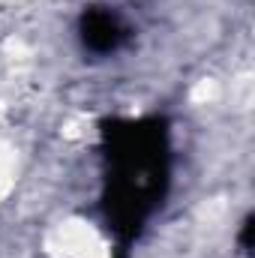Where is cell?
<instances>
[{"mask_svg": "<svg viewBox=\"0 0 255 258\" xmlns=\"http://www.w3.org/2000/svg\"><path fill=\"white\" fill-rule=\"evenodd\" d=\"M48 255L51 258H111L105 237L81 219H66L48 234Z\"/></svg>", "mask_w": 255, "mask_h": 258, "instance_id": "obj_1", "label": "cell"}, {"mask_svg": "<svg viewBox=\"0 0 255 258\" xmlns=\"http://www.w3.org/2000/svg\"><path fill=\"white\" fill-rule=\"evenodd\" d=\"M12 180H15V153L0 138V198L12 189Z\"/></svg>", "mask_w": 255, "mask_h": 258, "instance_id": "obj_2", "label": "cell"}]
</instances>
